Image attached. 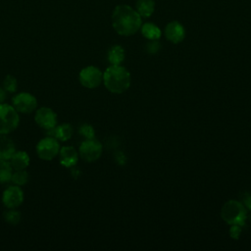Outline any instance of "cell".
Returning <instances> with one entry per match:
<instances>
[{
  "label": "cell",
  "mask_w": 251,
  "mask_h": 251,
  "mask_svg": "<svg viewBox=\"0 0 251 251\" xmlns=\"http://www.w3.org/2000/svg\"><path fill=\"white\" fill-rule=\"evenodd\" d=\"M142 25L140 15L128 5L121 4L115 7L112 14V25L117 33L129 36L137 32Z\"/></svg>",
  "instance_id": "6da1fadb"
},
{
  "label": "cell",
  "mask_w": 251,
  "mask_h": 251,
  "mask_svg": "<svg viewBox=\"0 0 251 251\" xmlns=\"http://www.w3.org/2000/svg\"><path fill=\"white\" fill-rule=\"evenodd\" d=\"M130 74L121 65H111L103 74L105 87L114 94H121L130 86Z\"/></svg>",
  "instance_id": "7a4b0ae2"
},
{
  "label": "cell",
  "mask_w": 251,
  "mask_h": 251,
  "mask_svg": "<svg viewBox=\"0 0 251 251\" xmlns=\"http://www.w3.org/2000/svg\"><path fill=\"white\" fill-rule=\"evenodd\" d=\"M221 217L230 226L239 225L243 226L247 218V209L243 203L237 200H228L222 207Z\"/></svg>",
  "instance_id": "3957f363"
},
{
  "label": "cell",
  "mask_w": 251,
  "mask_h": 251,
  "mask_svg": "<svg viewBox=\"0 0 251 251\" xmlns=\"http://www.w3.org/2000/svg\"><path fill=\"white\" fill-rule=\"evenodd\" d=\"M20 124L19 112L13 105L0 104V134H9L13 132Z\"/></svg>",
  "instance_id": "277c9868"
},
{
  "label": "cell",
  "mask_w": 251,
  "mask_h": 251,
  "mask_svg": "<svg viewBox=\"0 0 251 251\" xmlns=\"http://www.w3.org/2000/svg\"><path fill=\"white\" fill-rule=\"evenodd\" d=\"M60 148L61 147L58 139L54 136L47 135L37 143L36 153L41 160L51 161L59 154Z\"/></svg>",
  "instance_id": "5b68a950"
},
{
  "label": "cell",
  "mask_w": 251,
  "mask_h": 251,
  "mask_svg": "<svg viewBox=\"0 0 251 251\" xmlns=\"http://www.w3.org/2000/svg\"><path fill=\"white\" fill-rule=\"evenodd\" d=\"M102 144L95 138L85 139L81 142L78 149V155L85 162L91 163L98 160L102 154Z\"/></svg>",
  "instance_id": "8992f818"
},
{
  "label": "cell",
  "mask_w": 251,
  "mask_h": 251,
  "mask_svg": "<svg viewBox=\"0 0 251 251\" xmlns=\"http://www.w3.org/2000/svg\"><path fill=\"white\" fill-rule=\"evenodd\" d=\"M78 80L83 87L93 89L98 87L103 81V74L97 67L88 66L79 72Z\"/></svg>",
  "instance_id": "52a82bcc"
},
{
  "label": "cell",
  "mask_w": 251,
  "mask_h": 251,
  "mask_svg": "<svg viewBox=\"0 0 251 251\" xmlns=\"http://www.w3.org/2000/svg\"><path fill=\"white\" fill-rule=\"evenodd\" d=\"M13 107L22 114H30L37 107V100L29 92H21L13 97Z\"/></svg>",
  "instance_id": "ba28073f"
},
{
  "label": "cell",
  "mask_w": 251,
  "mask_h": 251,
  "mask_svg": "<svg viewBox=\"0 0 251 251\" xmlns=\"http://www.w3.org/2000/svg\"><path fill=\"white\" fill-rule=\"evenodd\" d=\"M34 121L40 127L49 130L57 126V114L49 107H40L35 112Z\"/></svg>",
  "instance_id": "9c48e42d"
},
{
  "label": "cell",
  "mask_w": 251,
  "mask_h": 251,
  "mask_svg": "<svg viewBox=\"0 0 251 251\" xmlns=\"http://www.w3.org/2000/svg\"><path fill=\"white\" fill-rule=\"evenodd\" d=\"M24 191L18 185H11L2 194V203L8 209L18 208L24 202Z\"/></svg>",
  "instance_id": "30bf717a"
},
{
  "label": "cell",
  "mask_w": 251,
  "mask_h": 251,
  "mask_svg": "<svg viewBox=\"0 0 251 251\" xmlns=\"http://www.w3.org/2000/svg\"><path fill=\"white\" fill-rule=\"evenodd\" d=\"M165 36L169 41L176 44L181 42L184 39L185 29L180 23L176 21H173L166 25Z\"/></svg>",
  "instance_id": "8fae6325"
},
{
  "label": "cell",
  "mask_w": 251,
  "mask_h": 251,
  "mask_svg": "<svg viewBox=\"0 0 251 251\" xmlns=\"http://www.w3.org/2000/svg\"><path fill=\"white\" fill-rule=\"evenodd\" d=\"M59 159L63 167L71 169L78 161V152L73 146H63L59 151Z\"/></svg>",
  "instance_id": "7c38bea8"
},
{
  "label": "cell",
  "mask_w": 251,
  "mask_h": 251,
  "mask_svg": "<svg viewBox=\"0 0 251 251\" xmlns=\"http://www.w3.org/2000/svg\"><path fill=\"white\" fill-rule=\"evenodd\" d=\"M46 132H48L49 136H54L60 141H67L72 137L74 129L71 124L64 123L59 126H56L52 129L46 130Z\"/></svg>",
  "instance_id": "4fadbf2b"
},
{
  "label": "cell",
  "mask_w": 251,
  "mask_h": 251,
  "mask_svg": "<svg viewBox=\"0 0 251 251\" xmlns=\"http://www.w3.org/2000/svg\"><path fill=\"white\" fill-rule=\"evenodd\" d=\"M16 147L14 141L7 134H0V160H10L15 153Z\"/></svg>",
  "instance_id": "5bb4252c"
},
{
  "label": "cell",
  "mask_w": 251,
  "mask_h": 251,
  "mask_svg": "<svg viewBox=\"0 0 251 251\" xmlns=\"http://www.w3.org/2000/svg\"><path fill=\"white\" fill-rule=\"evenodd\" d=\"M13 170H25L29 165V156L25 151H15L9 160Z\"/></svg>",
  "instance_id": "9a60e30c"
},
{
  "label": "cell",
  "mask_w": 251,
  "mask_h": 251,
  "mask_svg": "<svg viewBox=\"0 0 251 251\" xmlns=\"http://www.w3.org/2000/svg\"><path fill=\"white\" fill-rule=\"evenodd\" d=\"M136 11L141 18H149L155 10L154 0H136Z\"/></svg>",
  "instance_id": "2e32d148"
},
{
  "label": "cell",
  "mask_w": 251,
  "mask_h": 251,
  "mask_svg": "<svg viewBox=\"0 0 251 251\" xmlns=\"http://www.w3.org/2000/svg\"><path fill=\"white\" fill-rule=\"evenodd\" d=\"M126 57L125 50L120 45H114L112 46L108 51V61L111 65H121Z\"/></svg>",
  "instance_id": "e0dca14e"
},
{
  "label": "cell",
  "mask_w": 251,
  "mask_h": 251,
  "mask_svg": "<svg viewBox=\"0 0 251 251\" xmlns=\"http://www.w3.org/2000/svg\"><path fill=\"white\" fill-rule=\"evenodd\" d=\"M142 35L149 40H158L161 37V29L153 23H145L140 26Z\"/></svg>",
  "instance_id": "ac0fdd59"
},
{
  "label": "cell",
  "mask_w": 251,
  "mask_h": 251,
  "mask_svg": "<svg viewBox=\"0 0 251 251\" xmlns=\"http://www.w3.org/2000/svg\"><path fill=\"white\" fill-rule=\"evenodd\" d=\"M13 168L8 160H0V183L11 181Z\"/></svg>",
  "instance_id": "d6986e66"
},
{
  "label": "cell",
  "mask_w": 251,
  "mask_h": 251,
  "mask_svg": "<svg viewBox=\"0 0 251 251\" xmlns=\"http://www.w3.org/2000/svg\"><path fill=\"white\" fill-rule=\"evenodd\" d=\"M28 174L25 170H17L12 174L11 181L18 186H22L27 183L28 181Z\"/></svg>",
  "instance_id": "ffe728a7"
},
{
  "label": "cell",
  "mask_w": 251,
  "mask_h": 251,
  "mask_svg": "<svg viewBox=\"0 0 251 251\" xmlns=\"http://www.w3.org/2000/svg\"><path fill=\"white\" fill-rule=\"evenodd\" d=\"M4 220L10 225H18L21 221V213L16 210V208H10L4 212Z\"/></svg>",
  "instance_id": "44dd1931"
},
{
  "label": "cell",
  "mask_w": 251,
  "mask_h": 251,
  "mask_svg": "<svg viewBox=\"0 0 251 251\" xmlns=\"http://www.w3.org/2000/svg\"><path fill=\"white\" fill-rule=\"evenodd\" d=\"M3 88L8 92H15L18 88V81L15 76L8 75L3 80Z\"/></svg>",
  "instance_id": "7402d4cb"
},
{
  "label": "cell",
  "mask_w": 251,
  "mask_h": 251,
  "mask_svg": "<svg viewBox=\"0 0 251 251\" xmlns=\"http://www.w3.org/2000/svg\"><path fill=\"white\" fill-rule=\"evenodd\" d=\"M79 133L81 136H83L85 139H90V138H94L95 136V130L93 128V126L89 124H83L79 126L78 129Z\"/></svg>",
  "instance_id": "603a6c76"
},
{
  "label": "cell",
  "mask_w": 251,
  "mask_h": 251,
  "mask_svg": "<svg viewBox=\"0 0 251 251\" xmlns=\"http://www.w3.org/2000/svg\"><path fill=\"white\" fill-rule=\"evenodd\" d=\"M160 47L161 45L158 42V40H150V42H148L146 45V50L150 54H155L159 51Z\"/></svg>",
  "instance_id": "cb8c5ba5"
},
{
  "label": "cell",
  "mask_w": 251,
  "mask_h": 251,
  "mask_svg": "<svg viewBox=\"0 0 251 251\" xmlns=\"http://www.w3.org/2000/svg\"><path fill=\"white\" fill-rule=\"evenodd\" d=\"M241 227L242 226H239V225H232L230 226V229H229V234L232 238H235L237 239L241 233Z\"/></svg>",
  "instance_id": "d4e9b609"
},
{
  "label": "cell",
  "mask_w": 251,
  "mask_h": 251,
  "mask_svg": "<svg viewBox=\"0 0 251 251\" xmlns=\"http://www.w3.org/2000/svg\"><path fill=\"white\" fill-rule=\"evenodd\" d=\"M126 156L124 155L123 152H118L116 153V161L118 162L119 165H124L126 163Z\"/></svg>",
  "instance_id": "484cf974"
},
{
  "label": "cell",
  "mask_w": 251,
  "mask_h": 251,
  "mask_svg": "<svg viewBox=\"0 0 251 251\" xmlns=\"http://www.w3.org/2000/svg\"><path fill=\"white\" fill-rule=\"evenodd\" d=\"M71 175L73 176V177L77 178V177L79 176V175H80V172H79V170L75 169V167H72V168H71Z\"/></svg>",
  "instance_id": "4316f807"
},
{
  "label": "cell",
  "mask_w": 251,
  "mask_h": 251,
  "mask_svg": "<svg viewBox=\"0 0 251 251\" xmlns=\"http://www.w3.org/2000/svg\"><path fill=\"white\" fill-rule=\"evenodd\" d=\"M243 205L246 207V209L248 208L249 210H251V196H247L246 198H244L243 200Z\"/></svg>",
  "instance_id": "83f0119b"
},
{
  "label": "cell",
  "mask_w": 251,
  "mask_h": 251,
  "mask_svg": "<svg viewBox=\"0 0 251 251\" xmlns=\"http://www.w3.org/2000/svg\"><path fill=\"white\" fill-rule=\"evenodd\" d=\"M6 99V90L2 87H0V104L3 103Z\"/></svg>",
  "instance_id": "f1b7e54d"
}]
</instances>
